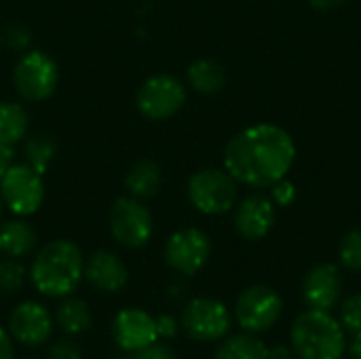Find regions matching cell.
I'll return each mask as SVG.
<instances>
[{
    "label": "cell",
    "mask_w": 361,
    "mask_h": 359,
    "mask_svg": "<svg viewBox=\"0 0 361 359\" xmlns=\"http://www.w3.org/2000/svg\"><path fill=\"white\" fill-rule=\"evenodd\" d=\"M296 161L294 138L279 125L256 123L235 133L224 148V169L252 188H271Z\"/></svg>",
    "instance_id": "1"
},
{
    "label": "cell",
    "mask_w": 361,
    "mask_h": 359,
    "mask_svg": "<svg viewBox=\"0 0 361 359\" xmlns=\"http://www.w3.org/2000/svg\"><path fill=\"white\" fill-rule=\"evenodd\" d=\"M85 277V258L76 243L55 239L38 250L30 267L34 288L49 298L70 296Z\"/></svg>",
    "instance_id": "2"
},
{
    "label": "cell",
    "mask_w": 361,
    "mask_h": 359,
    "mask_svg": "<svg viewBox=\"0 0 361 359\" xmlns=\"http://www.w3.org/2000/svg\"><path fill=\"white\" fill-rule=\"evenodd\" d=\"M290 347L298 359H343L347 334L330 311L307 309L292 326Z\"/></svg>",
    "instance_id": "3"
},
{
    "label": "cell",
    "mask_w": 361,
    "mask_h": 359,
    "mask_svg": "<svg viewBox=\"0 0 361 359\" xmlns=\"http://www.w3.org/2000/svg\"><path fill=\"white\" fill-rule=\"evenodd\" d=\"M13 85L21 99L32 104L44 102L59 85V68L49 53L40 49H27L19 55L13 68Z\"/></svg>",
    "instance_id": "4"
},
{
    "label": "cell",
    "mask_w": 361,
    "mask_h": 359,
    "mask_svg": "<svg viewBox=\"0 0 361 359\" xmlns=\"http://www.w3.org/2000/svg\"><path fill=\"white\" fill-rule=\"evenodd\" d=\"M186 193L197 212L220 216L235 207L239 188L237 180L226 169H201L190 176Z\"/></svg>",
    "instance_id": "5"
},
{
    "label": "cell",
    "mask_w": 361,
    "mask_h": 359,
    "mask_svg": "<svg viewBox=\"0 0 361 359\" xmlns=\"http://www.w3.org/2000/svg\"><path fill=\"white\" fill-rule=\"evenodd\" d=\"M0 199L17 218L36 214L44 201L42 174L32 169L27 163H13L0 178Z\"/></svg>",
    "instance_id": "6"
},
{
    "label": "cell",
    "mask_w": 361,
    "mask_h": 359,
    "mask_svg": "<svg viewBox=\"0 0 361 359\" xmlns=\"http://www.w3.org/2000/svg\"><path fill=\"white\" fill-rule=\"evenodd\" d=\"M108 229L112 239L127 248V250H137L144 248L152 233H154V222L150 209L135 197H118L108 216Z\"/></svg>",
    "instance_id": "7"
},
{
    "label": "cell",
    "mask_w": 361,
    "mask_h": 359,
    "mask_svg": "<svg viewBox=\"0 0 361 359\" xmlns=\"http://www.w3.org/2000/svg\"><path fill=\"white\" fill-rule=\"evenodd\" d=\"M186 104V87L184 83L167 72H159L148 76L135 95V106L142 116L150 121H167L176 116Z\"/></svg>",
    "instance_id": "8"
},
{
    "label": "cell",
    "mask_w": 361,
    "mask_h": 359,
    "mask_svg": "<svg viewBox=\"0 0 361 359\" xmlns=\"http://www.w3.org/2000/svg\"><path fill=\"white\" fill-rule=\"evenodd\" d=\"M283 313L281 296L269 286H252L243 290L235 303V317L243 332L262 334L271 330Z\"/></svg>",
    "instance_id": "9"
},
{
    "label": "cell",
    "mask_w": 361,
    "mask_h": 359,
    "mask_svg": "<svg viewBox=\"0 0 361 359\" xmlns=\"http://www.w3.org/2000/svg\"><path fill=\"white\" fill-rule=\"evenodd\" d=\"M182 326L186 334L199 343H216L228 336L233 317L224 303L216 298H192L182 311Z\"/></svg>",
    "instance_id": "10"
},
{
    "label": "cell",
    "mask_w": 361,
    "mask_h": 359,
    "mask_svg": "<svg viewBox=\"0 0 361 359\" xmlns=\"http://www.w3.org/2000/svg\"><path fill=\"white\" fill-rule=\"evenodd\" d=\"M165 262L180 275H197L212 256V241L201 229H180L165 243Z\"/></svg>",
    "instance_id": "11"
},
{
    "label": "cell",
    "mask_w": 361,
    "mask_h": 359,
    "mask_svg": "<svg viewBox=\"0 0 361 359\" xmlns=\"http://www.w3.org/2000/svg\"><path fill=\"white\" fill-rule=\"evenodd\" d=\"M112 336L116 345L127 353L148 349L159 341L157 320L144 309H135V307L123 309L116 313L112 322Z\"/></svg>",
    "instance_id": "12"
},
{
    "label": "cell",
    "mask_w": 361,
    "mask_h": 359,
    "mask_svg": "<svg viewBox=\"0 0 361 359\" xmlns=\"http://www.w3.org/2000/svg\"><path fill=\"white\" fill-rule=\"evenodd\" d=\"M8 332L13 341L25 347H40L51 339L53 320L44 305L36 300H25L17 305L8 320Z\"/></svg>",
    "instance_id": "13"
},
{
    "label": "cell",
    "mask_w": 361,
    "mask_h": 359,
    "mask_svg": "<svg viewBox=\"0 0 361 359\" xmlns=\"http://www.w3.org/2000/svg\"><path fill=\"white\" fill-rule=\"evenodd\" d=\"M275 209L277 205L267 195L256 193L245 197L235 209V231L239 233V237L247 241L264 239L275 226V218H277Z\"/></svg>",
    "instance_id": "14"
},
{
    "label": "cell",
    "mask_w": 361,
    "mask_h": 359,
    "mask_svg": "<svg viewBox=\"0 0 361 359\" xmlns=\"http://www.w3.org/2000/svg\"><path fill=\"white\" fill-rule=\"evenodd\" d=\"M343 296V277L336 264H317L302 279V298L309 309L332 311Z\"/></svg>",
    "instance_id": "15"
},
{
    "label": "cell",
    "mask_w": 361,
    "mask_h": 359,
    "mask_svg": "<svg viewBox=\"0 0 361 359\" xmlns=\"http://www.w3.org/2000/svg\"><path fill=\"white\" fill-rule=\"evenodd\" d=\"M85 279L93 288L114 294L127 286L129 273H127L125 262L116 254H112L108 250H97L85 262Z\"/></svg>",
    "instance_id": "16"
},
{
    "label": "cell",
    "mask_w": 361,
    "mask_h": 359,
    "mask_svg": "<svg viewBox=\"0 0 361 359\" xmlns=\"http://www.w3.org/2000/svg\"><path fill=\"white\" fill-rule=\"evenodd\" d=\"M36 248V231L23 218L0 224V254L6 258H23Z\"/></svg>",
    "instance_id": "17"
},
{
    "label": "cell",
    "mask_w": 361,
    "mask_h": 359,
    "mask_svg": "<svg viewBox=\"0 0 361 359\" xmlns=\"http://www.w3.org/2000/svg\"><path fill=\"white\" fill-rule=\"evenodd\" d=\"M161 182H163V171L161 167L150 161V159H144V161H137L127 178H125V186H127V193L140 201L144 199H150L159 193L161 188Z\"/></svg>",
    "instance_id": "18"
},
{
    "label": "cell",
    "mask_w": 361,
    "mask_h": 359,
    "mask_svg": "<svg viewBox=\"0 0 361 359\" xmlns=\"http://www.w3.org/2000/svg\"><path fill=\"white\" fill-rule=\"evenodd\" d=\"M186 78H188V85L197 93L212 95V93H218L226 85V70L220 61L203 57L188 66Z\"/></svg>",
    "instance_id": "19"
},
{
    "label": "cell",
    "mask_w": 361,
    "mask_h": 359,
    "mask_svg": "<svg viewBox=\"0 0 361 359\" xmlns=\"http://www.w3.org/2000/svg\"><path fill=\"white\" fill-rule=\"evenodd\" d=\"M214 359H269L267 343L252 332L228 336L214 353Z\"/></svg>",
    "instance_id": "20"
},
{
    "label": "cell",
    "mask_w": 361,
    "mask_h": 359,
    "mask_svg": "<svg viewBox=\"0 0 361 359\" xmlns=\"http://www.w3.org/2000/svg\"><path fill=\"white\" fill-rule=\"evenodd\" d=\"M30 116L25 108L17 102H0V142L15 146L27 135Z\"/></svg>",
    "instance_id": "21"
},
{
    "label": "cell",
    "mask_w": 361,
    "mask_h": 359,
    "mask_svg": "<svg viewBox=\"0 0 361 359\" xmlns=\"http://www.w3.org/2000/svg\"><path fill=\"white\" fill-rule=\"evenodd\" d=\"M57 324L68 336H78L91 328V311L89 305L80 298L66 296L61 305L57 307Z\"/></svg>",
    "instance_id": "22"
},
{
    "label": "cell",
    "mask_w": 361,
    "mask_h": 359,
    "mask_svg": "<svg viewBox=\"0 0 361 359\" xmlns=\"http://www.w3.org/2000/svg\"><path fill=\"white\" fill-rule=\"evenodd\" d=\"M55 152H57V144L51 135L47 133H34L25 140V146H23V157L32 169H36L38 174H47L53 159H55Z\"/></svg>",
    "instance_id": "23"
},
{
    "label": "cell",
    "mask_w": 361,
    "mask_h": 359,
    "mask_svg": "<svg viewBox=\"0 0 361 359\" xmlns=\"http://www.w3.org/2000/svg\"><path fill=\"white\" fill-rule=\"evenodd\" d=\"M338 260L343 269L361 273V229L349 231L338 248Z\"/></svg>",
    "instance_id": "24"
},
{
    "label": "cell",
    "mask_w": 361,
    "mask_h": 359,
    "mask_svg": "<svg viewBox=\"0 0 361 359\" xmlns=\"http://www.w3.org/2000/svg\"><path fill=\"white\" fill-rule=\"evenodd\" d=\"M25 281V269L23 264L17 262V258H6L0 260V292L11 294L21 290Z\"/></svg>",
    "instance_id": "25"
},
{
    "label": "cell",
    "mask_w": 361,
    "mask_h": 359,
    "mask_svg": "<svg viewBox=\"0 0 361 359\" xmlns=\"http://www.w3.org/2000/svg\"><path fill=\"white\" fill-rule=\"evenodd\" d=\"M341 324L351 339H361V294H353L343 303Z\"/></svg>",
    "instance_id": "26"
},
{
    "label": "cell",
    "mask_w": 361,
    "mask_h": 359,
    "mask_svg": "<svg viewBox=\"0 0 361 359\" xmlns=\"http://www.w3.org/2000/svg\"><path fill=\"white\" fill-rule=\"evenodd\" d=\"M0 38L6 42V47H8V49L19 51V53H25V51H27V47H30V42H32V36H30L27 28H23V25H19V23L8 25Z\"/></svg>",
    "instance_id": "27"
},
{
    "label": "cell",
    "mask_w": 361,
    "mask_h": 359,
    "mask_svg": "<svg viewBox=\"0 0 361 359\" xmlns=\"http://www.w3.org/2000/svg\"><path fill=\"white\" fill-rule=\"evenodd\" d=\"M271 199L279 207H290L296 201V186L288 178H283L271 186Z\"/></svg>",
    "instance_id": "28"
},
{
    "label": "cell",
    "mask_w": 361,
    "mask_h": 359,
    "mask_svg": "<svg viewBox=\"0 0 361 359\" xmlns=\"http://www.w3.org/2000/svg\"><path fill=\"white\" fill-rule=\"evenodd\" d=\"M49 359H82V351L74 341L66 339V341H57L51 345Z\"/></svg>",
    "instance_id": "29"
},
{
    "label": "cell",
    "mask_w": 361,
    "mask_h": 359,
    "mask_svg": "<svg viewBox=\"0 0 361 359\" xmlns=\"http://www.w3.org/2000/svg\"><path fill=\"white\" fill-rule=\"evenodd\" d=\"M127 359H178V355H176L169 347L154 343V345L148 347V349H142V351L131 353Z\"/></svg>",
    "instance_id": "30"
},
{
    "label": "cell",
    "mask_w": 361,
    "mask_h": 359,
    "mask_svg": "<svg viewBox=\"0 0 361 359\" xmlns=\"http://www.w3.org/2000/svg\"><path fill=\"white\" fill-rule=\"evenodd\" d=\"M157 332L159 339H173L178 334V322L171 315H161L157 317Z\"/></svg>",
    "instance_id": "31"
},
{
    "label": "cell",
    "mask_w": 361,
    "mask_h": 359,
    "mask_svg": "<svg viewBox=\"0 0 361 359\" xmlns=\"http://www.w3.org/2000/svg\"><path fill=\"white\" fill-rule=\"evenodd\" d=\"M0 359H15V347H13V336L0 326Z\"/></svg>",
    "instance_id": "32"
},
{
    "label": "cell",
    "mask_w": 361,
    "mask_h": 359,
    "mask_svg": "<svg viewBox=\"0 0 361 359\" xmlns=\"http://www.w3.org/2000/svg\"><path fill=\"white\" fill-rule=\"evenodd\" d=\"M13 163H15V161H13V146L0 142V178L4 176V171H6Z\"/></svg>",
    "instance_id": "33"
},
{
    "label": "cell",
    "mask_w": 361,
    "mask_h": 359,
    "mask_svg": "<svg viewBox=\"0 0 361 359\" xmlns=\"http://www.w3.org/2000/svg\"><path fill=\"white\" fill-rule=\"evenodd\" d=\"M269 359H296V353L290 345H277L269 349Z\"/></svg>",
    "instance_id": "34"
},
{
    "label": "cell",
    "mask_w": 361,
    "mask_h": 359,
    "mask_svg": "<svg viewBox=\"0 0 361 359\" xmlns=\"http://www.w3.org/2000/svg\"><path fill=\"white\" fill-rule=\"evenodd\" d=\"M315 11H332V8H338L343 6L347 0H307Z\"/></svg>",
    "instance_id": "35"
},
{
    "label": "cell",
    "mask_w": 361,
    "mask_h": 359,
    "mask_svg": "<svg viewBox=\"0 0 361 359\" xmlns=\"http://www.w3.org/2000/svg\"><path fill=\"white\" fill-rule=\"evenodd\" d=\"M349 353H351V358L353 359H361V339H351Z\"/></svg>",
    "instance_id": "36"
},
{
    "label": "cell",
    "mask_w": 361,
    "mask_h": 359,
    "mask_svg": "<svg viewBox=\"0 0 361 359\" xmlns=\"http://www.w3.org/2000/svg\"><path fill=\"white\" fill-rule=\"evenodd\" d=\"M2 207H4V203H2V199H0V216H2Z\"/></svg>",
    "instance_id": "37"
},
{
    "label": "cell",
    "mask_w": 361,
    "mask_h": 359,
    "mask_svg": "<svg viewBox=\"0 0 361 359\" xmlns=\"http://www.w3.org/2000/svg\"><path fill=\"white\" fill-rule=\"evenodd\" d=\"M0 42H2V38H0Z\"/></svg>",
    "instance_id": "38"
}]
</instances>
